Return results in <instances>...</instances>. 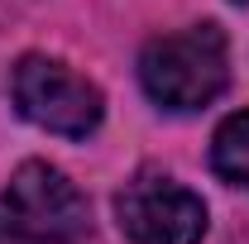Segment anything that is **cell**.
Returning a JSON list of instances; mask_svg holds the SVG:
<instances>
[{
	"instance_id": "2",
	"label": "cell",
	"mask_w": 249,
	"mask_h": 244,
	"mask_svg": "<svg viewBox=\"0 0 249 244\" xmlns=\"http://www.w3.org/2000/svg\"><path fill=\"white\" fill-rule=\"evenodd\" d=\"M87 235L91 206L62 168L29 158L10 173L0 192V244H82Z\"/></svg>"
},
{
	"instance_id": "3",
	"label": "cell",
	"mask_w": 249,
	"mask_h": 244,
	"mask_svg": "<svg viewBox=\"0 0 249 244\" xmlns=\"http://www.w3.org/2000/svg\"><path fill=\"white\" fill-rule=\"evenodd\" d=\"M10 96H15V110L29 124L62 134V139H91L106 120L101 87L48 53H24L10 67Z\"/></svg>"
},
{
	"instance_id": "5",
	"label": "cell",
	"mask_w": 249,
	"mask_h": 244,
	"mask_svg": "<svg viewBox=\"0 0 249 244\" xmlns=\"http://www.w3.org/2000/svg\"><path fill=\"white\" fill-rule=\"evenodd\" d=\"M211 173L230 187H249V110H235L211 134Z\"/></svg>"
},
{
	"instance_id": "6",
	"label": "cell",
	"mask_w": 249,
	"mask_h": 244,
	"mask_svg": "<svg viewBox=\"0 0 249 244\" xmlns=\"http://www.w3.org/2000/svg\"><path fill=\"white\" fill-rule=\"evenodd\" d=\"M235 5H249V0H235Z\"/></svg>"
},
{
	"instance_id": "1",
	"label": "cell",
	"mask_w": 249,
	"mask_h": 244,
	"mask_svg": "<svg viewBox=\"0 0 249 244\" xmlns=\"http://www.w3.org/2000/svg\"><path fill=\"white\" fill-rule=\"evenodd\" d=\"M139 87L168 115H196L230 87V38L201 19L178 34H158L139 53Z\"/></svg>"
},
{
	"instance_id": "4",
	"label": "cell",
	"mask_w": 249,
	"mask_h": 244,
	"mask_svg": "<svg viewBox=\"0 0 249 244\" xmlns=\"http://www.w3.org/2000/svg\"><path fill=\"white\" fill-rule=\"evenodd\" d=\"M115 220L129 244H201L206 201L178 177L158 168H139L115 192Z\"/></svg>"
}]
</instances>
